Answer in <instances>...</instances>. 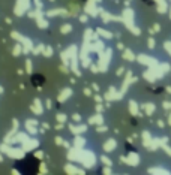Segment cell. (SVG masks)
Here are the masks:
<instances>
[{"mask_svg": "<svg viewBox=\"0 0 171 175\" xmlns=\"http://www.w3.org/2000/svg\"><path fill=\"white\" fill-rule=\"evenodd\" d=\"M0 148H2V151H3L6 156H9L11 159H23V157H24V154H26V150H24V148H14V147H8V142H5Z\"/></svg>", "mask_w": 171, "mask_h": 175, "instance_id": "obj_1", "label": "cell"}, {"mask_svg": "<svg viewBox=\"0 0 171 175\" xmlns=\"http://www.w3.org/2000/svg\"><path fill=\"white\" fill-rule=\"evenodd\" d=\"M29 9H30V0H18L15 5V15L20 17Z\"/></svg>", "mask_w": 171, "mask_h": 175, "instance_id": "obj_2", "label": "cell"}, {"mask_svg": "<svg viewBox=\"0 0 171 175\" xmlns=\"http://www.w3.org/2000/svg\"><path fill=\"white\" fill-rule=\"evenodd\" d=\"M99 12H101V8H98V6L93 3V0H89V2H87V5H86V14L96 17Z\"/></svg>", "mask_w": 171, "mask_h": 175, "instance_id": "obj_3", "label": "cell"}, {"mask_svg": "<svg viewBox=\"0 0 171 175\" xmlns=\"http://www.w3.org/2000/svg\"><path fill=\"white\" fill-rule=\"evenodd\" d=\"M21 145H23V148H24L26 151H32V150L39 147V141L35 139V138H29V139L26 141L24 144H21Z\"/></svg>", "mask_w": 171, "mask_h": 175, "instance_id": "obj_4", "label": "cell"}, {"mask_svg": "<svg viewBox=\"0 0 171 175\" xmlns=\"http://www.w3.org/2000/svg\"><path fill=\"white\" fill-rule=\"evenodd\" d=\"M27 139H29V132L26 130V132H20V133H17V136H15V138H12V139L8 141V142H11V144H15V142L24 144Z\"/></svg>", "mask_w": 171, "mask_h": 175, "instance_id": "obj_5", "label": "cell"}, {"mask_svg": "<svg viewBox=\"0 0 171 175\" xmlns=\"http://www.w3.org/2000/svg\"><path fill=\"white\" fill-rule=\"evenodd\" d=\"M69 130H71L74 135H81V133L87 132V126H86V124H78V126L69 124Z\"/></svg>", "mask_w": 171, "mask_h": 175, "instance_id": "obj_6", "label": "cell"}, {"mask_svg": "<svg viewBox=\"0 0 171 175\" xmlns=\"http://www.w3.org/2000/svg\"><path fill=\"white\" fill-rule=\"evenodd\" d=\"M30 109L33 111L36 115H41L42 112H44V106H42V102L39 100V99H35L32 106H30Z\"/></svg>", "mask_w": 171, "mask_h": 175, "instance_id": "obj_7", "label": "cell"}, {"mask_svg": "<svg viewBox=\"0 0 171 175\" xmlns=\"http://www.w3.org/2000/svg\"><path fill=\"white\" fill-rule=\"evenodd\" d=\"M104 50H105V45H104L101 40H93L92 42V47H90L92 53H102Z\"/></svg>", "mask_w": 171, "mask_h": 175, "instance_id": "obj_8", "label": "cell"}, {"mask_svg": "<svg viewBox=\"0 0 171 175\" xmlns=\"http://www.w3.org/2000/svg\"><path fill=\"white\" fill-rule=\"evenodd\" d=\"M116 93H119V91H116L114 87H110L108 93H105V99H107V100H116V99H120L122 94H116Z\"/></svg>", "mask_w": 171, "mask_h": 175, "instance_id": "obj_9", "label": "cell"}, {"mask_svg": "<svg viewBox=\"0 0 171 175\" xmlns=\"http://www.w3.org/2000/svg\"><path fill=\"white\" fill-rule=\"evenodd\" d=\"M116 147H117V142H116L114 139H108V141H105V144H104V150H105V153H111V151H114Z\"/></svg>", "mask_w": 171, "mask_h": 175, "instance_id": "obj_10", "label": "cell"}, {"mask_svg": "<svg viewBox=\"0 0 171 175\" xmlns=\"http://www.w3.org/2000/svg\"><path fill=\"white\" fill-rule=\"evenodd\" d=\"M71 94H72V90H71V88H63L62 93L57 96V100H59V102H65L68 97H71Z\"/></svg>", "mask_w": 171, "mask_h": 175, "instance_id": "obj_11", "label": "cell"}, {"mask_svg": "<svg viewBox=\"0 0 171 175\" xmlns=\"http://www.w3.org/2000/svg\"><path fill=\"white\" fill-rule=\"evenodd\" d=\"M89 124H104V117L101 114H95L89 118Z\"/></svg>", "mask_w": 171, "mask_h": 175, "instance_id": "obj_12", "label": "cell"}, {"mask_svg": "<svg viewBox=\"0 0 171 175\" xmlns=\"http://www.w3.org/2000/svg\"><path fill=\"white\" fill-rule=\"evenodd\" d=\"M86 145V139L81 136V135H75V139H74V147L77 148H83Z\"/></svg>", "mask_w": 171, "mask_h": 175, "instance_id": "obj_13", "label": "cell"}, {"mask_svg": "<svg viewBox=\"0 0 171 175\" xmlns=\"http://www.w3.org/2000/svg\"><path fill=\"white\" fill-rule=\"evenodd\" d=\"M65 171L69 172V174H84V171H83V169H78V168H75L74 165H66Z\"/></svg>", "mask_w": 171, "mask_h": 175, "instance_id": "obj_14", "label": "cell"}, {"mask_svg": "<svg viewBox=\"0 0 171 175\" xmlns=\"http://www.w3.org/2000/svg\"><path fill=\"white\" fill-rule=\"evenodd\" d=\"M36 24L41 27V29H45V27H48V21L45 19L44 17H38L36 18Z\"/></svg>", "mask_w": 171, "mask_h": 175, "instance_id": "obj_15", "label": "cell"}, {"mask_svg": "<svg viewBox=\"0 0 171 175\" xmlns=\"http://www.w3.org/2000/svg\"><path fill=\"white\" fill-rule=\"evenodd\" d=\"M68 12L65 11V9H57V11H48L47 12V15L48 17H54V15H66Z\"/></svg>", "mask_w": 171, "mask_h": 175, "instance_id": "obj_16", "label": "cell"}, {"mask_svg": "<svg viewBox=\"0 0 171 175\" xmlns=\"http://www.w3.org/2000/svg\"><path fill=\"white\" fill-rule=\"evenodd\" d=\"M99 14H101V17H102V19H104V23H105V24L111 23L113 17H111V15H110L108 12H105V11H102V9H101V12H99Z\"/></svg>", "mask_w": 171, "mask_h": 175, "instance_id": "obj_17", "label": "cell"}, {"mask_svg": "<svg viewBox=\"0 0 171 175\" xmlns=\"http://www.w3.org/2000/svg\"><path fill=\"white\" fill-rule=\"evenodd\" d=\"M96 32H98V35H99V36H102V37H107V39H111V37H113L111 32H108V30H104V29H98Z\"/></svg>", "mask_w": 171, "mask_h": 175, "instance_id": "obj_18", "label": "cell"}, {"mask_svg": "<svg viewBox=\"0 0 171 175\" xmlns=\"http://www.w3.org/2000/svg\"><path fill=\"white\" fill-rule=\"evenodd\" d=\"M21 51H23V44L18 42V44H15V48H14V51H12L14 57H18V55L21 54Z\"/></svg>", "mask_w": 171, "mask_h": 175, "instance_id": "obj_19", "label": "cell"}, {"mask_svg": "<svg viewBox=\"0 0 171 175\" xmlns=\"http://www.w3.org/2000/svg\"><path fill=\"white\" fill-rule=\"evenodd\" d=\"M53 53H54V51H53V48L50 47V45H45V47H44V51H42V54H44L45 57H48V58H50V57H53Z\"/></svg>", "mask_w": 171, "mask_h": 175, "instance_id": "obj_20", "label": "cell"}, {"mask_svg": "<svg viewBox=\"0 0 171 175\" xmlns=\"http://www.w3.org/2000/svg\"><path fill=\"white\" fill-rule=\"evenodd\" d=\"M60 32H62L63 35H68V33L72 32V26L68 24V23H66V24H63V26H62V29H60Z\"/></svg>", "mask_w": 171, "mask_h": 175, "instance_id": "obj_21", "label": "cell"}, {"mask_svg": "<svg viewBox=\"0 0 171 175\" xmlns=\"http://www.w3.org/2000/svg\"><path fill=\"white\" fill-rule=\"evenodd\" d=\"M26 130L29 132V135H36V133H38L36 126H30V124H26Z\"/></svg>", "mask_w": 171, "mask_h": 175, "instance_id": "obj_22", "label": "cell"}, {"mask_svg": "<svg viewBox=\"0 0 171 175\" xmlns=\"http://www.w3.org/2000/svg\"><path fill=\"white\" fill-rule=\"evenodd\" d=\"M138 162V157L135 156V154H129V157H128V163L129 165H132V166H135Z\"/></svg>", "mask_w": 171, "mask_h": 175, "instance_id": "obj_23", "label": "cell"}, {"mask_svg": "<svg viewBox=\"0 0 171 175\" xmlns=\"http://www.w3.org/2000/svg\"><path fill=\"white\" fill-rule=\"evenodd\" d=\"M56 120H57V121H59V123H66V121H68V117H66L65 114H62V112H59V114L56 115Z\"/></svg>", "mask_w": 171, "mask_h": 175, "instance_id": "obj_24", "label": "cell"}, {"mask_svg": "<svg viewBox=\"0 0 171 175\" xmlns=\"http://www.w3.org/2000/svg\"><path fill=\"white\" fill-rule=\"evenodd\" d=\"M123 58H125V60H134V54H132V51L126 50L125 54H123Z\"/></svg>", "mask_w": 171, "mask_h": 175, "instance_id": "obj_25", "label": "cell"}, {"mask_svg": "<svg viewBox=\"0 0 171 175\" xmlns=\"http://www.w3.org/2000/svg\"><path fill=\"white\" fill-rule=\"evenodd\" d=\"M101 160H102V163L105 165V166H113V162L107 157V156H102V157H101Z\"/></svg>", "mask_w": 171, "mask_h": 175, "instance_id": "obj_26", "label": "cell"}, {"mask_svg": "<svg viewBox=\"0 0 171 175\" xmlns=\"http://www.w3.org/2000/svg\"><path fill=\"white\" fill-rule=\"evenodd\" d=\"M26 69H27L29 73H32V72H33V69H32V60H30V58H27V60H26Z\"/></svg>", "mask_w": 171, "mask_h": 175, "instance_id": "obj_27", "label": "cell"}, {"mask_svg": "<svg viewBox=\"0 0 171 175\" xmlns=\"http://www.w3.org/2000/svg\"><path fill=\"white\" fill-rule=\"evenodd\" d=\"M41 51H44V45H42V44L36 45V48L33 50V53H35V54H38V53H41Z\"/></svg>", "mask_w": 171, "mask_h": 175, "instance_id": "obj_28", "label": "cell"}, {"mask_svg": "<svg viewBox=\"0 0 171 175\" xmlns=\"http://www.w3.org/2000/svg\"><path fill=\"white\" fill-rule=\"evenodd\" d=\"M129 105H131V112H132V114H137V103H135V102H129Z\"/></svg>", "mask_w": 171, "mask_h": 175, "instance_id": "obj_29", "label": "cell"}, {"mask_svg": "<svg viewBox=\"0 0 171 175\" xmlns=\"http://www.w3.org/2000/svg\"><path fill=\"white\" fill-rule=\"evenodd\" d=\"M96 130H98L99 133H102V132H107V130H108V127H107V126H104V124H99Z\"/></svg>", "mask_w": 171, "mask_h": 175, "instance_id": "obj_30", "label": "cell"}, {"mask_svg": "<svg viewBox=\"0 0 171 175\" xmlns=\"http://www.w3.org/2000/svg\"><path fill=\"white\" fill-rule=\"evenodd\" d=\"M72 120L75 123H81V115H80V114H74V115H72Z\"/></svg>", "mask_w": 171, "mask_h": 175, "instance_id": "obj_31", "label": "cell"}, {"mask_svg": "<svg viewBox=\"0 0 171 175\" xmlns=\"http://www.w3.org/2000/svg\"><path fill=\"white\" fill-rule=\"evenodd\" d=\"M26 124H30V126H38V121L30 118V120H27V121H26Z\"/></svg>", "mask_w": 171, "mask_h": 175, "instance_id": "obj_32", "label": "cell"}, {"mask_svg": "<svg viewBox=\"0 0 171 175\" xmlns=\"http://www.w3.org/2000/svg\"><path fill=\"white\" fill-rule=\"evenodd\" d=\"M63 142H65L63 138H60V136H59V138H56V144H57V145H63Z\"/></svg>", "mask_w": 171, "mask_h": 175, "instance_id": "obj_33", "label": "cell"}, {"mask_svg": "<svg viewBox=\"0 0 171 175\" xmlns=\"http://www.w3.org/2000/svg\"><path fill=\"white\" fill-rule=\"evenodd\" d=\"M87 19H89L87 15H80V21H81V23H87Z\"/></svg>", "mask_w": 171, "mask_h": 175, "instance_id": "obj_34", "label": "cell"}, {"mask_svg": "<svg viewBox=\"0 0 171 175\" xmlns=\"http://www.w3.org/2000/svg\"><path fill=\"white\" fill-rule=\"evenodd\" d=\"M36 157H38V159H44V153H42V151H36Z\"/></svg>", "mask_w": 171, "mask_h": 175, "instance_id": "obj_35", "label": "cell"}, {"mask_svg": "<svg viewBox=\"0 0 171 175\" xmlns=\"http://www.w3.org/2000/svg\"><path fill=\"white\" fill-rule=\"evenodd\" d=\"M96 111H98V112H102L104 106H101V103H98V105H96Z\"/></svg>", "mask_w": 171, "mask_h": 175, "instance_id": "obj_36", "label": "cell"}, {"mask_svg": "<svg viewBox=\"0 0 171 175\" xmlns=\"http://www.w3.org/2000/svg\"><path fill=\"white\" fill-rule=\"evenodd\" d=\"M45 103H47V108H53V102L50 100V99H47V100H45Z\"/></svg>", "mask_w": 171, "mask_h": 175, "instance_id": "obj_37", "label": "cell"}, {"mask_svg": "<svg viewBox=\"0 0 171 175\" xmlns=\"http://www.w3.org/2000/svg\"><path fill=\"white\" fill-rule=\"evenodd\" d=\"M84 94L86 96H92V91H90L89 88H84Z\"/></svg>", "mask_w": 171, "mask_h": 175, "instance_id": "obj_38", "label": "cell"}, {"mask_svg": "<svg viewBox=\"0 0 171 175\" xmlns=\"http://www.w3.org/2000/svg\"><path fill=\"white\" fill-rule=\"evenodd\" d=\"M56 129H57V130H62V129H63V123H59V124L56 126Z\"/></svg>", "mask_w": 171, "mask_h": 175, "instance_id": "obj_39", "label": "cell"}, {"mask_svg": "<svg viewBox=\"0 0 171 175\" xmlns=\"http://www.w3.org/2000/svg\"><path fill=\"white\" fill-rule=\"evenodd\" d=\"M41 172H47V166H45V163H42V166H41Z\"/></svg>", "mask_w": 171, "mask_h": 175, "instance_id": "obj_40", "label": "cell"}, {"mask_svg": "<svg viewBox=\"0 0 171 175\" xmlns=\"http://www.w3.org/2000/svg\"><path fill=\"white\" fill-rule=\"evenodd\" d=\"M92 88H93L95 91H99V86H98V84H92Z\"/></svg>", "mask_w": 171, "mask_h": 175, "instance_id": "obj_41", "label": "cell"}, {"mask_svg": "<svg viewBox=\"0 0 171 175\" xmlns=\"http://www.w3.org/2000/svg\"><path fill=\"white\" fill-rule=\"evenodd\" d=\"M95 100H96V102H101V100H102V97H101L99 94H96V96H95Z\"/></svg>", "mask_w": 171, "mask_h": 175, "instance_id": "obj_42", "label": "cell"}, {"mask_svg": "<svg viewBox=\"0 0 171 175\" xmlns=\"http://www.w3.org/2000/svg\"><path fill=\"white\" fill-rule=\"evenodd\" d=\"M42 127L47 130V129H50V124H48V123H42Z\"/></svg>", "mask_w": 171, "mask_h": 175, "instance_id": "obj_43", "label": "cell"}, {"mask_svg": "<svg viewBox=\"0 0 171 175\" xmlns=\"http://www.w3.org/2000/svg\"><path fill=\"white\" fill-rule=\"evenodd\" d=\"M104 174H111V169L110 168H104Z\"/></svg>", "mask_w": 171, "mask_h": 175, "instance_id": "obj_44", "label": "cell"}, {"mask_svg": "<svg viewBox=\"0 0 171 175\" xmlns=\"http://www.w3.org/2000/svg\"><path fill=\"white\" fill-rule=\"evenodd\" d=\"M63 147H66V148H71V145H69V142H66V141L63 142Z\"/></svg>", "mask_w": 171, "mask_h": 175, "instance_id": "obj_45", "label": "cell"}, {"mask_svg": "<svg viewBox=\"0 0 171 175\" xmlns=\"http://www.w3.org/2000/svg\"><path fill=\"white\" fill-rule=\"evenodd\" d=\"M122 73H123V68H120V69L117 70V75H122Z\"/></svg>", "mask_w": 171, "mask_h": 175, "instance_id": "obj_46", "label": "cell"}, {"mask_svg": "<svg viewBox=\"0 0 171 175\" xmlns=\"http://www.w3.org/2000/svg\"><path fill=\"white\" fill-rule=\"evenodd\" d=\"M0 162H3V156H2V148H0Z\"/></svg>", "mask_w": 171, "mask_h": 175, "instance_id": "obj_47", "label": "cell"}, {"mask_svg": "<svg viewBox=\"0 0 171 175\" xmlns=\"http://www.w3.org/2000/svg\"><path fill=\"white\" fill-rule=\"evenodd\" d=\"M2 93H3V87H0V94H2Z\"/></svg>", "mask_w": 171, "mask_h": 175, "instance_id": "obj_48", "label": "cell"}, {"mask_svg": "<svg viewBox=\"0 0 171 175\" xmlns=\"http://www.w3.org/2000/svg\"><path fill=\"white\" fill-rule=\"evenodd\" d=\"M50 2H54V0H50Z\"/></svg>", "mask_w": 171, "mask_h": 175, "instance_id": "obj_49", "label": "cell"}]
</instances>
